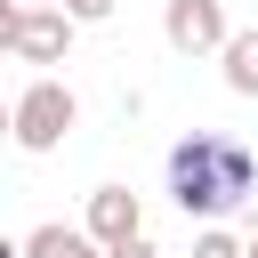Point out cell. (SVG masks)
Wrapping results in <instances>:
<instances>
[{
    "label": "cell",
    "instance_id": "cell-8",
    "mask_svg": "<svg viewBox=\"0 0 258 258\" xmlns=\"http://www.w3.org/2000/svg\"><path fill=\"white\" fill-rule=\"evenodd\" d=\"M194 258H250V250H242L226 226H202V234H194Z\"/></svg>",
    "mask_w": 258,
    "mask_h": 258
},
{
    "label": "cell",
    "instance_id": "cell-5",
    "mask_svg": "<svg viewBox=\"0 0 258 258\" xmlns=\"http://www.w3.org/2000/svg\"><path fill=\"white\" fill-rule=\"evenodd\" d=\"M81 226H89V234H97L105 250H121V242H137V234H145V202H137L129 185H97V194H89V218H81Z\"/></svg>",
    "mask_w": 258,
    "mask_h": 258
},
{
    "label": "cell",
    "instance_id": "cell-10",
    "mask_svg": "<svg viewBox=\"0 0 258 258\" xmlns=\"http://www.w3.org/2000/svg\"><path fill=\"white\" fill-rule=\"evenodd\" d=\"M105 258H161V250H153V242L137 234V242H121V250H105Z\"/></svg>",
    "mask_w": 258,
    "mask_h": 258
},
{
    "label": "cell",
    "instance_id": "cell-12",
    "mask_svg": "<svg viewBox=\"0 0 258 258\" xmlns=\"http://www.w3.org/2000/svg\"><path fill=\"white\" fill-rule=\"evenodd\" d=\"M242 250H250V258H258V226H250V234H242Z\"/></svg>",
    "mask_w": 258,
    "mask_h": 258
},
{
    "label": "cell",
    "instance_id": "cell-6",
    "mask_svg": "<svg viewBox=\"0 0 258 258\" xmlns=\"http://www.w3.org/2000/svg\"><path fill=\"white\" fill-rule=\"evenodd\" d=\"M24 258H105V242H97L89 226L48 218V226H32V234H24Z\"/></svg>",
    "mask_w": 258,
    "mask_h": 258
},
{
    "label": "cell",
    "instance_id": "cell-7",
    "mask_svg": "<svg viewBox=\"0 0 258 258\" xmlns=\"http://www.w3.org/2000/svg\"><path fill=\"white\" fill-rule=\"evenodd\" d=\"M218 64H226V89H234V97H258V24H250V32H234Z\"/></svg>",
    "mask_w": 258,
    "mask_h": 258
},
{
    "label": "cell",
    "instance_id": "cell-1",
    "mask_svg": "<svg viewBox=\"0 0 258 258\" xmlns=\"http://www.w3.org/2000/svg\"><path fill=\"white\" fill-rule=\"evenodd\" d=\"M169 194L185 218H226L258 194V153L242 137H218V129H194L169 145Z\"/></svg>",
    "mask_w": 258,
    "mask_h": 258
},
{
    "label": "cell",
    "instance_id": "cell-9",
    "mask_svg": "<svg viewBox=\"0 0 258 258\" xmlns=\"http://www.w3.org/2000/svg\"><path fill=\"white\" fill-rule=\"evenodd\" d=\"M64 16H73V24H105V16H113V0H64Z\"/></svg>",
    "mask_w": 258,
    "mask_h": 258
},
{
    "label": "cell",
    "instance_id": "cell-2",
    "mask_svg": "<svg viewBox=\"0 0 258 258\" xmlns=\"http://www.w3.org/2000/svg\"><path fill=\"white\" fill-rule=\"evenodd\" d=\"M8 121H16V145H24V153H56V145H64V129L81 121V97H73L64 81H48V73H40V81H24V89H16V113H8Z\"/></svg>",
    "mask_w": 258,
    "mask_h": 258
},
{
    "label": "cell",
    "instance_id": "cell-11",
    "mask_svg": "<svg viewBox=\"0 0 258 258\" xmlns=\"http://www.w3.org/2000/svg\"><path fill=\"white\" fill-rule=\"evenodd\" d=\"M8 8H64V0H8Z\"/></svg>",
    "mask_w": 258,
    "mask_h": 258
},
{
    "label": "cell",
    "instance_id": "cell-3",
    "mask_svg": "<svg viewBox=\"0 0 258 258\" xmlns=\"http://www.w3.org/2000/svg\"><path fill=\"white\" fill-rule=\"evenodd\" d=\"M73 16L64 8H8L0 0V48L16 56V64H64L73 56Z\"/></svg>",
    "mask_w": 258,
    "mask_h": 258
},
{
    "label": "cell",
    "instance_id": "cell-4",
    "mask_svg": "<svg viewBox=\"0 0 258 258\" xmlns=\"http://www.w3.org/2000/svg\"><path fill=\"white\" fill-rule=\"evenodd\" d=\"M161 40L177 56H226L234 24H226V0H169L161 8Z\"/></svg>",
    "mask_w": 258,
    "mask_h": 258
}]
</instances>
